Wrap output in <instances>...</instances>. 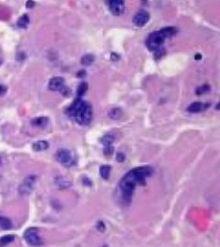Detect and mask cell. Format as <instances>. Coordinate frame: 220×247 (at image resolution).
Instances as JSON below:
<instances>
[{
  "mask_svg": "<svg viewBox=\"0 0 220 247\" xmlns=\"http://www.w3.org/2000/svg\"><path fill=\"white\" fill-rule=\"evenodd\" d=\"M152 174L153 168L150 166H141L133 169L125 175L118 183V192L121 202L126 206H129L136 186L145 185L146 179Z\"/></svg>",
  "mask_w": 220,
  "mask_h": 247,
  "instance_id": "obj_1",
  "label": "cell"
},
{
  "mask_svg": "<svg viewBox=\"0 0 220 247\" xmlns=\"http://www.w3.org/2000/svg\"><path fill=\"white\" fill-rule=\"evenodd\" d=\"M66 113L81 125H88L92 120L93 115L91 105L81 98L75 99L73 104L67 109Z\"/></svg>",
  "mask_w": 220,
  "mask_h": 247,
  "instance_id": "obj_2",
  "label": "cell"
},
{
  "mask_svg": "<svg viewBox=\"0 0 220 247\" xmlns=\"http://www.w3.org/2000/svg\"><path fill=\"white\" fill-rule=\"evenodd\" d=\"M176 29L173 27L164 28L158 31L151 33L147 38L146 45L150 50H157L161 48L167 38L173 36L176 34Z\"/></svg>",
  "mask_w": 220,
  "mask_h": 247,
  "instance_id": "obj_3",
  "label": "cell"
},
{
  "mask_svg": "<svg viewBox=\"0 0 220 247\" xmlns=\"http://www.w3.org/2000/svg\"><path fill=\"white\" fill-rule=\"evenodd\" d=\"M56 159L59 163L66 168H72L77 163V158L72 151L68 149H59L56 154Z\"/></svg>",
  "mask_w": 220,
  "mask_h": 247,
  "instance_id": "obj_4",
  "label": "cell"
},
{
  "mask_svg": "<svg viewBox=\"0 0 220 247\" xmlns=\"http://www.w3.org/2000/svg\"><path fill=\"white\" fill-rule=\"evenodd\" d=\"M37 176L35 175H30L28 176L23 182L19 186V193L22 196H27L29 195L30 193L33 191L35 185L36 183Z\"/></svg>",
  "mask_w": 220,
  "mask_h": 247,
  "instance_id": "obj_5",
  "label": "cell"
},
{
  "mask_svg": "<svg viewBox=\"0 0 220 247\" xmlns=\"http://www.w3.org/2000/svg\"><path fill=\"white\" fill-rule=\"evenodd\" d=\"M24 238L26 242L31 246H40L43 245V240L39 236L36 228H29L24 233Z\"/></svg>",
  "mask_w": 220,
  "mask_h": 247,
  "instance_id": "obj_6",
  "label": "cell"
},
{
  "mask_svg": "<svg viewBox=\"0 0 220 247\" xmlns=\"http://www.w3.org/2000/svg\"><path fill=\"white\" fill-rule=\"evenodd\" d=\"M149 14L145 11V10H140L139 12H137L133 18V24L138 27V28H142L143 26H145L148 21L149 20Z\"/></svg>",
  "mask_w": 220,
  "mask_h": 247,
  "instance_id": "obj_7",
  "label": "cell"
},
{
  "mask_svg": "<svg viewBox=\"0 0 220 247\" xmlns=\"http://www.w3.org/2000/svg\"><path fill=\"white\" fill-rule=\"evenodd\" d=\"M110 12L115 16H120L125 12V3L120 0H113L108 3Z\"/></svg>",
  "mask_w": 220,
  "mask_h": 247,
  "instance_id": "obj_8",
  "label": "cell"
},
{
  "mask_svg": "<svg viewBox=\"0 0 220 247\" xmlns=\"http://www.w3.org/2000/svg\"><path fill=\"white\" fill-rule=\"evenodd\" d=\"M65 85V80L62 77H53L49 81L48 87L50 91H60Z\"/></svg>",
  "mask_w": 220,
  "mask_h": 247,
  "instance_id": "obj_9",
  "label": "cell"
},
{
  "mask_svg": "<svg viewBox=\"0 0 220 247\" xmlns=\"http://www.w3.org/2000/svg\"><path fill=\"white\" fill-rule=\"evenodd\" d=\"M208 107H209L208 103L202 102H194L191 103L190 105L188 107L187 110L189 111V112H192V113H197V112L203 111Z\"/></svg>",
  "mask_w": 220,
  "mask_h": 247,
  "instance_id": "obj_10",
  "label": "cell"
},
{
  "mask_svg": "<svg viewBox=\"0 0 220 247\" xmlns=\"http://www.w3.org/2000/svg\"><path fill=\"white\" fill-rule=\"evenodd\" d=\"M48 122H49L48 117H46V116H38V117L33 118L31 120V125L33 126H35V127L44 128L48 125Z\"/></svg>",
  "mask_w": 220,
  "mask_h": 247,
  "instance_id": "obj_11",
  "label": "cell"
},
{
  "mask_svg": "<svg viewBox=\"0 0 220 247\" xmlns=\"http://www.w3.org/2000/svg\"><path fill=\"white\" fill-rule=\"evenodd\" d=\"M49 147V143L46 141V140H38L36 142H35L33 146H32V148L34 151H36V152H41V151H44L46 150L47 148Z\"/></svg>",
  "mask_w": 220,
  "mask_h": 247,
  "instance_id": "obj_12",
  "label": "cell"
},
{
  "mask_svg": "<svg viewBox=\"0 0 220 247\" xmlns=\"http://www.w3.org/2000/svg\"><path fill=\"white\" fill-rule=\"evenodd\" d=\"M12 227H13V222L10 219L5 216H0V229L8 230L12 229Z\"/></svg>",
  "mask_w": 220,
  "mask_h": 247,
  "instance_id": "obj_13",
  "label": "cell"
},
{
  "mask_svg": "<svg viewBox=\"0 0 220 247\" xmlns=\"http://www.w3.org/2000/svg\"><path fill=\"white\" fill-rule=\"evenodd\" d=\"M29 24V17L27 14H24L21 17H20V19L17 21V26L20 29H26Z\"/></svg>",
  "mask_w": 220,
  "mask_h": 247,
  "instance_id": "obj_14",
  "label": "cell"
},
{
  "mask_svg": "<svg viewBox=\"0 0 220 247\" xmlns=\"http://www.w3.org/2000/svg\"><path fill=\"white\" fill-rule=\"evenodd\" d=\"M14 241V236L5 235L0 238V247H5Z\"/></svg>",
  "mask_w": 220,
  "mask_h": 247,
  "instance_id": "obj_15",
  "label": "cell"
},
{
  "mask_svg": "<svg viewBox=\"0 0 220 247\" xmlns=\"http://www.w3.org/2000/svg\"><path fill=\"white\" fill-rule=\"evenodd\" d=\"M55 183H56V185L59 186V188H61V189L66 188V187H68V186L71 185L70 182H68L67 180L64 179V177H62V176L56 177L55 178Z\"/></svg>",
  "mask_w": 220,
  "mask_h": 247,
  "instance_id": "obj_16",
  "label": "cell"
},
{
  "mask_svg": "<svg viewBox=\"0 0 220 247\" xmlns=\"http://www.w3.org/2000/svg\"><path fill=\"white\" fill-rule=\"evenodd\" d=\"M111 170H112V168L109 165H103V166H101V168H100V175H101V176H102L103 179L107 180L110 177Z\"/></svg>",
  "mask_w": 220,
  "mask_h": 247,
  "instance_id": "obj_17",
  "label": "cell"
},
{
  "mask_svg": "<svg viewBox=\"0 0 220 247\" xmlns=\"http://www.w3.org/2000/svg\"><path fill=\"white\" fill-rule=\"evenodd\" d=\"M114 141V137L111 134H106L101 139V142L104 146H112V142Z\"/></svg>",
  "mask_w": 220,
  "mask_h": 247,
  "instance_id": "obj_18",
  "label": "cell"
},
{
  "mask_svg": "<svg viewBox=\"0 0 220 247\" xmlns=\"http://www.w3.org/2000/svg\"><path fill=\"white\" fill-rule=\"evenodd\" d=\"M95 61V57L94 55L92 54H87V55H84L81 59V62L83 65H91L93 62Z\"/></svg>",
  "mask_w": 220,
  "mask_h": 247,
  "instance_id": "obj_19",
  "label": "cell"
},
{
  "mask_svg": "<svg viewBox=\"0 0 220 247\" xmlns=\"http://www.w3.org/2000/svg\"><path fill=\"white\" fill-rule=\"evenodd\" d=\"M88 90V84L85 83V82H82L79 85V87L77 88V95H78V98H81L82 95H85V93L87 92Z\"/></svg>",
  "mask_w": 220,
  "mask_h": 247,
  "instance_id": "obj_20",
  "label": "cell"
},
{
  "mask_svg": "<svg viewBox=\"0 0 220 247\" xmlns=\"http://www.w3.org/2000/svg\"><path fill=\"white\" fill-rule=\"evenodd\" d=\"M121 116V110L118 108H113L109 111V116L110 118L116 120L118 118H119V116Z\"/></svg>",
  "mask_w": 220,
  "mask_h": 247,
  "instance_id": "obj_21",
  "label": "cell"
},
{
  "mask_svg": "<svg viewBox=\"0 0 220 247\" xmlns=\"http://www.w3.org/2000/svg\"><path fill=\"white\" fill-rule=\"evenodd\" d=\"M209 89H210L209 86L208 84H204V85H202V86H200L199 87H197L196 90H195V93H196V95H203V94H205L207 92H209Z\"/></svg>",
  "mask_w": 220,
  "mask_h": 247,
  "instance_id": "obj_22",
  "label": "cell"
},
{
  "mask_svg": "<svg viewBox=\"0 0 220 247\" xmlns=\"http://www.w3.org/2000/svg\"><path fill=\"white\" fill-rule=\"evenodd\" d=\"M114 149L112 147V146H104L103 147V155L106 156H110L112 155Z\"/></svg>",
  "mask_w": 220,
  "mask_h": 247,
  "instance_id": "obj_23",
  "label": "cell"
},
{
  "mask_svg": "<svg viewBox=\"0 0 220 247\" xmlns=\"http://www.w3.org/2000/svg\"><path fill=\"white\" fill-rule=\"evenodd\" d=\"M126 159V156L123 153H118L117 156H116V160L118 162H123Z\"/></svg>",
  "mask_w": 220,
  "mask_h": 247,
  "instance_id": "obj_24",
  "label": "cell"
},
{
  "mask_svg": "<svg viewBox=\"0 0 220 247\" xmlns=\"http://www.w3.org/2000/svg\"><path fill=\"white\" fill-rule=\"evenodd\" d=\"M7 91V87L5 85H0V96H3Z\"/></svg>",
  "mask_w": 220,
  "mask_h": 247,
  "instance_id": "obj_25",
  "label": "cell"
},
{
  "mask_svg": "<svg viewBox=\"0 0 220 247\" xmlns=\"http://www.w3.org/2000/svg\"><path fill=\"white\" fill-rule=\"evenodd\" d=\"M26 6H27L28 8H33V7L35 6V2H33V1H28V2L26 3Z\"/></svg>",
  "mask_w": 220,
  "mask_h": 247,
  "instance_id": "obj_26",
  "label": "cell"
},
{
  "mask_svg": "<svg viewBox=\"0 0 220 247\" xmlns=\"http://www.w3.org/2000/svg\"><path fill=\"white\" fill-rule=\"evenodd\" d=\"M1 163H2V161H1V158H0V165H1Z\"/></svg>",
  "mask_w": 220,
  "mask_h": 247,
  "instance_id": "obj_27",
  "label": "cell"
},
{
  "mask_svg": "<svg viewBox=\"0 0 220 247\" xmlns=\"http://www.w3.org/2000/svg\"><path fill=\"white\" fill-rule=\"evenodd\" d=\"M0 65H1V64H0Z\"/></svg>",
  "mask_w": 220,
  "mask_h": 247,
  "instance_id": "obj_28",
  "label": "cell"
}]
</instances>
